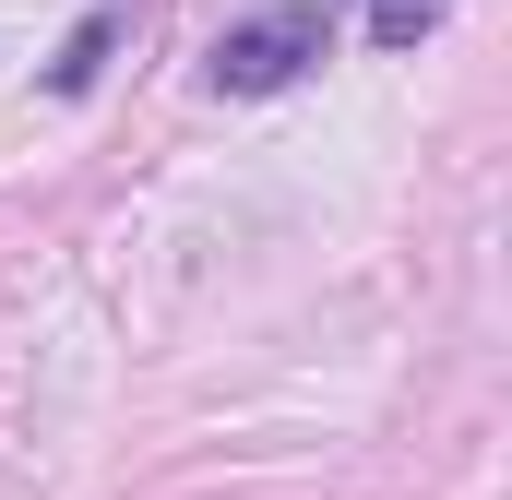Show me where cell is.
I'll list each match as a JSON object with an SVG mask.
<instances>
[{
	"mask_svg": "<svg viewBox=\"0 0 512 500\" xmlns=\"http://www.w3.org/2000/svg\"><path fill=\"white\" fill-rule=\"evenodd\" d=\"M358 12H370V48H393V60H405L429 24H441V0H358Z\"/></svg>",
	"mask_w": 512,
	"mask_h": 500,
	"instance_id": "3957f363",
	"label": "cell"
},
{
	"mask_svg": "<svg viewBox=\"0 0 512 500\" xmlns=\"http://www.w3.org/2000/svg\"><path fill=\"white\" fill-rule=\"evenodd\" d=\"M322 60V12H274V24H239L215 36V96H274Z\"/></svg>",
	"mask_w": 512,
	"mask_h": 500,
	"instance_id": "6da1fadb",
	"label": "cell"
},
{
	"mask_svg": "<svg viewBox=\"0 0 512 500\" xmlns=\"http://www.w3.org/2000/svg\"><path fill=\"white\" fill-rule=\"evenodd\" d=\"M108 48H120V12H84V24L60 36V60H48V96H96V72H108Z\"/></svg>",
	"mask_w": 512,
	"mask_h": 500,
	"instance_id": "7a4b0ae2",
	"label": "cell"
}]
</instances>
